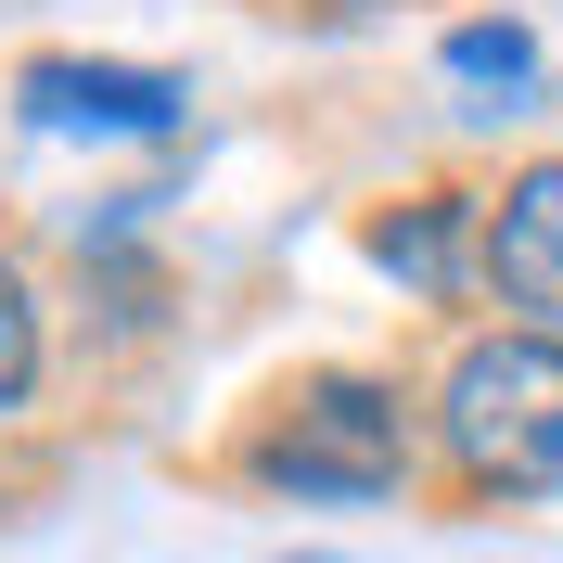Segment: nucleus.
<instances>
[{
  "instance_id": "f257e3e1",
  "label": "nucleus",
  "mask_w": 563,
  "mask_h": 563,
  "mask_svg": "<svg viewBox=\"0 0 563 563\" xmlns=\"http://www.w3.org/2000/svg\"><path fill=\"white\" fill-rule=\"evenodd\" d=\"M435 435L487 499H551L563 487V346L551 333H487L449 358Z\"/></svg>"
},
{
  "instance_id": "f03ea898",
  "label": "nucleus",
  "mask_w": 563,
  "mask_h": 563,
  "mask_svg": "<svg viewBox=\"0 0 563 563\" xmlns=\"http://www.w3.org/2000/svg\"><path fill=\"white\" fill-rule=\"evenodd\" d=\"M256 474L295 499H385L410 474V422H397V385L372 372H320V385L282 397V422L256 435Z\"/></svg>"
},
{
  "instance_id": "7ed1b4c3",
  "label": "nucleus",
  "mask_w": 563,
  "mask_h": 563,
  "mask_svg": "<svg viewBox=\"0 0 563 563\" xmlns=\"http://www.w3.org/2000/svg\"><path fill=\"white\" fill-rule=\"evenodd\" d=\"M487 282H499V308H526V333L563 346V154L487 206Z\"/></svg>"
},
{
  "instance_id": "20e7f679",
  "label": "nucleus",
  "mask_w": 563,
  "mask_h": 563,
  "mask_svg": "<svg viewBox=\"0 0 563 563\" xmlns=\"http://www.w3.org/2000/svg\"><path fill=\"white\" fill-rule=\"evenodd\" d=\"M26 115L38 129L154 141V129H179V77H154V65H26Z\"/></svg>"
},
{
  "instance_id": "39448f33",
  "label": "nucleus",
  "mask_w": 563,
  "mask_h": 563,
  "mask_svg": "<svg viewBox=\"0 0 563 563\" xmlns=\"http://www.w3.org/2000/svg\"><path fill=\"white\" fill-rule=\"evenodd\" d=\"M449 244H461V206H449V192L372 231V256H385V269H410V282H449Z\"/></svg>"
},
{
  "instance_id": "423d86ee",
  "label": "nucleus",
  "mask_w": 563,
  "mask_h": 563,
  "mask_svg": "<svg viewBox=\"0 0 563 563\" xmlns=\"http://www.w3.org/2000/svg\"><path fill=\"white\" fill-rule=\"evenodd\" d=\"M526 65H538L526 26H449V77H499V90H512Z\"/></svg>"
},
{
  "instance_id": "0eeeda50",
  "label": "nucleus",
  "mask_w": 563,
  "mask_h": 563,
  "mask_svg": "<svg viewBox=\"0 0 563 563\" xmlns=\"http://www.w3.org/2000/svg\"><path fill=\"white\" fill-rule=\"evenodd\" d=\"M26 372H38V308H26V282H13V256H0V410L26 397Z\"/></svg>"
}]
</instances>
